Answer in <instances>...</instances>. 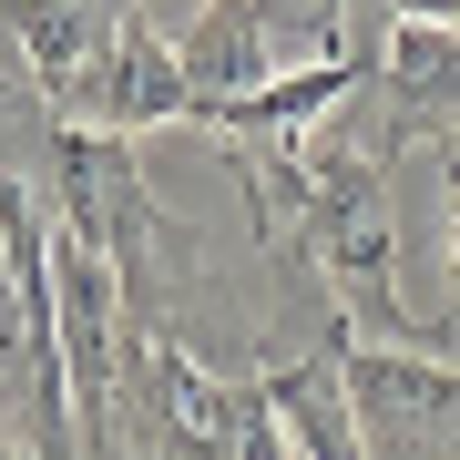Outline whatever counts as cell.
<instances>
[{
	"instance_id": "obj_1",
	"label": "cell",
	"mask_w": 460,
	"mask_h": 460,
	"mask_svg": "<svg viewBox=\"0 0 460 460\" xmlns=\"http://www.w3.org/2000/svg\"><path fill=\"white\" fill-rule=\"evenodd\" d=\"M348 399H358L368 460H460V358L399 338H348Z\"/></svg>"
},
{
	"instance_id": "obj_2",
	"label": "cell",
	"mask_w": 460,
	"mask_h": 460,
	"mask_svg": "<svg viewBox=\"0 0 460 460\" xmlns=\"http://www.w3.org/2000/svg\"><path fill=\"white\" fill-rule=\"evenodd\" d=\"M51 113L102 123V133H174V123H205V93H195V72H184V51L154 31L144 11H133L123 31L93 51V72L51 102Z\"/></svg>"
},
{
	"instance_id": "obj_3",
	"label": "cell",
	"mask_w": 460,
	"mask_h": 460,
	"mask_svg": "<svg viewBox=\"0 0 460 460\" xmlns=\"http://www.w3.org/2000/svg\"><path fill=\"white\" fill-rule=\"evenodd\" d=\"M317 277H328V307L348 338H399V348H429L399 307V226L389 205H358V215H328L317 226Z\"/></svg>"
},
{
	"instance_id": "obj_4",
	"label": "cell",
	"mask_w": 460,
	"mask_h": 460,
	"mask_svg": "<svg viewBox=\"0 0 460 460\" xmlns=\"http://www.w3.org/2000/svg\"><path fill=\"white\" fill-rule=\"evenodd\" d=\"M174 51H184V72H195V93H205V123H195V133H215L266 72H287L266 0H195V21L174 31Z\"/></svg>"
},
{
	"instance_id": "obj_5",
	"label": "cell",
	"mask_w": 460,
	"mask_h": 460,
	"mask_svg": "<svg viewBox=\"0 0 460 460\" xmlns=\"http://www.w3.org/2000/svg\"><path fill=\"white\" fill-rule=\"evenodd\" d=\"M368 83V51H328V62H287V72H266V83L235 102L215 133H307V123H328L348 93Z\"/></svg>"
}]
</instances>
